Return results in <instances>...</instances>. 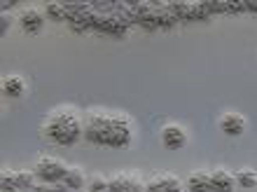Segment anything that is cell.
I'll list each match as a JSON object with an SVG mask.
<instances>
[{"label":"cell","mask_w":257,"mask_h":192,"mask_svg":"<svg viewBox=\"0 0 257 192\" xmlns=\"http://www.w3.org/2000/svg\"><path fill=\"white\" fill-rule=\"evenodd\" d=\"M84 136L96 145H110V148H124L131 141V124L126 117L94 113L87 117Z\"/></svg>","instance_id":"1"},{"label":"cell","mask_w":257,"mask_h":192,"mask_svg":"<svg viewBox=\"0 0 257 192\" xmlns=\"http://www.w3.org/2000/svg\"><path fill=\"white\" fill-rule=\"evenodd\" d=\"M45 134H47V138H52V141L59 145H73L82 134V124L75 113H70V110H59V113H54V115L47 120Z\"/></svg>","instance_id":"2"},{"label":"cell","mask_w":257,"mask_h":192,"mask_svg":"<svg viewBox=\"0 0 257 192\" xmlns=\"http://www.w3.org/2000/svg\"><path fill=\"white\" fill-rule=\"evenodd\" d=\"M68 166L63 164V162H59V159H40L38 162V166H35V176L42 180V183H47V185H56V183H61L63 176H66Z\"/></svg>","instance_id":"3"},{"label":"cell","mask_w":257,"mask_h":192,"mask_svg":"<svg viewBox=\"0 0 257 192\" xmlns=\"http://www.w3.org/2000/svg\"><path fill=\"white\" fill-rule=\"evenodd\" d=\"M162 143H164V148H169V150H180V148H185V143H187V134H185L183 127L169 124V127H164V131H162Z\"/></svg>","instance_id":"4"},{"label":"cell","mask_w":257,"mask_h":192,"mask_svg":"<svg viewBox=\"0 0 257 192\" xmlns=\"http://www.w3.org/2000/svg\"><path fill=\"white\" fill-rule=\"evenodd\" d=\"M19 26L24 28V33H28V35L40 33L42 26H45V17H42V12H38V10H24L19 17Z\"/></svg>","instance_id":"5"},{"label":"cell","mask_w":257,"mask_h":192,"mask_svg":"<svg viewBox=\"0 0 257 192\" xmlns=\"http://www.w3.org/2000/svg\"><path fill=\"white\" fill-rule=\"evenodd\" d=\"M208 180H210V192H231L234 185H236V178L231 173L222 171V169L208 173Z\"/></svg>","instance_id":"6"},{"label":"cell","mask_w":257,"mask_h":192,"mask_svg":"<svg viewBox=\"0 0 257 192\" xmlns=\"http://www.w3.org/2000/svg\"><path fill=\"white\" fill-rule=\"evenodd\" d=\"M220 127H222V131L227 134V136L236 138L245 131V120L238 115V113H227V115L220 120Z\"/></svg>","instance_id":"7"},{"label":"cell","mask_w":257,"mask_h":192,"mask_svg":"<svg viewBox=\"0 0 257 192\" xmlns=\"http://www.w3.org/2000/svg\"><path fill=\"white\" fill-rule=\"evenodd\" d=\"M24 91H26V82H24L19 75H10L3 80V94H5L7 99H21Z\"/></svg>","instance_id":"8"},{"label":"cell","mask_w":257,"mask_h":192,"mask_svg":"<svg viewBox=\"0 0 257 192\" xmlns=\"http://www.w3.org/2000/svg\"><path fill=\"white\" fill-rule=\"evenodd\" d=\"M180 180L171 178V176H162L157 180H150L148 183V192H180Z\"/></svg>","instance_id":"9"},{"label":"cell","mask_w":257,"mask_h":192,"mask_svg":"<svg viewBox=\"0 0 257 192\" xmlns=\"http://www.w3.org/2000/svg\"><path fill=\"white\" fill-rule=\"evenodd\" d=\"M110 190L112 192H148V187H143L141 183H136L134 178L117 176V178L110 180Z\"/></svg>","instance_id":"10"},{"label":"cell","mask_w":257,"mask_h":192,"mask_svg":"<svg viewBox=\"0 0 257 192\" xmlns=\"http://www.w3.org/2000/svg\"><path fill=\"white\" fill-rule=\"evenodd\" d=\"M155 14H157V28H173L178 24V19L173 17V12L169 10V3H155Z\"/></svg>","instance_id":"11"},{"label":"cell","mask_w":257,"mask_h":192,"mask_svg":"<svg viewBox=\"0 0 257 192\" xmlns=\"http://www.w3.org/2000/svg\"><path fill=\"white\" fill-rule=\"evenodd\" d=\"M187 187H190V192H210L208 173H201V171L192 173L190 178H187Z\"/></svg>","instance_id":"12"},{"label":"cell","mask_w":257,"mask_h":192,"mask_svg":"<svg viewBox=\"0 0 257 192\" xmlns=\"http://www.w3.org/2000/svg\"><path fill=\"white\" fill-rule=\"evenodd\" d=\"M61 183L68 185L70 190H82V187H84V176H82L80 169H68Z\"/></svg>","instance_id":"13"},{"label":"cell","mask_w":257,"mask_h":192,"mask_svg":"<svg viewBox=\"0 0 257 192\" xmlns=\"http://www.w3.org/2000/svg\"><path fill=\"white\" fill-rule=\"evenodd\" d=\"M45 12H47L49 19H54V21H68L66 3H47V5H45Z\"/></svg>","instance_id":"14"},{"label":"cell","mask_w":257,"mask_h":192,"mask_svg":"<svg viewBox=\"0 0 257 192\" xmlns=\"http://www.w3.org/2000/svg\"><path fill=\"white\" fill-rule=\"evenodd\" d=\"M190 7H192V3H180V0L169 3V10L173 12V17L178 21H190Z\"/></svg>","instance_id":"15"},{"label":"cell","mask_w":257,"mask_h":192,"mask_svg":"<svg viewBox=\"0 0 257 192\" xmlns=\"http://www.w3.org/2000/svg\"><path fill=\"white\" fill-rule=\"evenodd\" d=\"M213 14L208 12V7H206V0L203 3H192L190 7V21H206L210 19Z\"/></svg>","instance_id":"16"},{"label":"cell","mask_w":257,"mask_h":192,"mask_svg":"<svg viewBox=\"0 0 257 192\" xmlns=\"http://www.w3.org/2000/svg\"><path fill=\"white\" fill-rule=\"evenodd\" d=\"M236 183L241 187H257V173L255 171H250V169H243V171H238L236 173Z\"/></svg>","instance_id":"17"},{"label":"cell","mask_w":257,"mask_h":192,"mask_svg":"<svg viewBox=\"0 0 257 192\" xmlns=\"http://www.w3.org/2000/svg\"><path fill=\"white\" fill-rule=\"evenodd\" d=\"M35 178L31 171H17V190H33L35 187Z\"/></svg>","instance_id":"18"},{"label":"cell","mask_w":257,"mask_h":192,"mask_svg":"<svg viewBox=\"0 0 257 192\" xmlns=\"http://www.w3.org/2000/svg\"><path fill=\"white\" fill-rule=\"evenodd\" d=\"M89 192H112V190H110V180L96 178L94 183H91V187H89Z\"/></svg>","instance_id":"19"},{"label":"cell","mask_w":257,"mask_h":192,"mask_svg":"<svg viewBox=\"0 0 257 192\" xmlns=\"http://www.w3.org/2000/svg\"><path fill=\"white\" fill-rule=\"evenodd\" d=\"M227 12H231V14L245 12V0H241V3H227Z\"/></svg>","instance_id":"20"},{"label":"cell","mask_w":257,"mask_h":192,"mask_svg":"<svg viewBox=\"0 0 257 192\" xmlns=\"http://www.w3.org/2000/svg\"><path fill=\"white\" fill-rule=\"evenodd\" d=\"M0 24H3V26H0V33H5L7 28H10V24H12V19H10L7 14H3V19H0Z\"/></svg>","instance_id":"21"}]
</instances>
